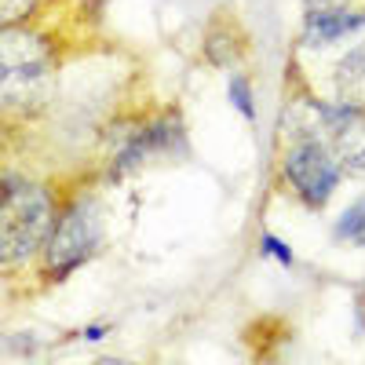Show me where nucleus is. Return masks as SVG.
<instances>
[{"mask_svg":"<svg viewBox=\"0 0 365 365\" xmlns=\"http://www.w3.org/2000/svg\"><path fill=\"white\" fill-rule=\"evenodd\" d=\"M259 252L270 256V259H278L282 267H292V249L285 245L278 234H259Z\"/></svg>","mask_w":365,"mask_h":365,"instance_id":"12","label":"nucleus"},{"mask_svg":"<svg viewBox=\"0 0 365 365\" xmlns=\"http://www.w3.org/2000/svg\"><path fill=\"white\" fill-rule=\"evenodd\" d=\"M311 113V125L299 132H318L332 143L336 158L344 161L347 175H365V110L344 106V103H325V99H307L303 103Z\"/></svg>","mask_w":365,"mask_h":365,"instance_id":"6","label":"nucleus"},{"mask_svg":"<svg viewBox=\"0 0 365 365\" xmlns=\"http://www.w3.org/2000/svg\"><path fill=\"white\" fill-rule=\"evenodd\" d=\"M182 143V120L175 110L117 117L103 132V175L125 179L150 158H165Z\"/></svg>","mask_w":365,"mask_h":365,"instance_id":"4","label":"nucleus"},{"mask_svg":"<svg viewBox=\"0 0 365 365\" xmlns=\"http://www.w3.org/2000/svg\"><path fill=\"white\" fill-rule=\"evenodd\" d=\"M66 194L41 179L4 175V205H0V267L4 274H19L22 267L37 263L55 220L63 212Z\"/></svg>","mask_w":365,"mask_h":365,"instance_id":"1","label":"nucleus"},{"mask_svg":"<svg viewBox=\"0 0 365 365\" xmlns=\"http://www.w3.org/2000/svg\"><path fill=\"white\" fill-rule=\"evenodd\" d=\"M103 245V220H99V201L88 190H73L63 201V212L55 220V230L37 259V278L44 285L66 282L73 270H81Z\"/></svg>","mask_w":365,"mask_h":365,"instance_id":"3","label":"nucleus"},{"mask_svg":"<svg viewBox=\"0 0 365 365\" xmlns=\"http://www.w3.org/2000/svg\"><path fill=\"white\" fill-rule=\"evenodd\" d=\"M336 241H347V245H358V249H365V197H358V201H351L347 208H344V216L336 220Z\"/></svg>","mask_w":365,"mask_h":365,"instance_id":"10","label":"nucleus"},{"mask_svg":"<svg viewBox=\"0 0 365 365\" xmlns=\"http://www.w3.org/2000/svg\"><path fill=\"white\" fill-rule=\"evenodd\" d=\"M55 48L44 34L19 22L4 26V44H0V103L4 117L11 120H34L55 91Z\"/></svg>","mask_w":365,"mask_h":365,"instance_id":"2","label":"nucleus"},{"mask_svg":"<svg viewBox=\"0 0 365 365\" xmlns=\"http://www.w3.org/2000/svg\"><path fill=\"white\" fill-rule=\"evenodd\" d=\"M332 99L365 110V41H358L332 70Z\"/></svg>","mask_w":365,"mask_h":365,"instance_id":"8","label":"nucleus"},{"mask_svg":"<svg viewBox=\"0 0 365 365\" xmlns=\"http://www.w3.org/2000/svg\"><path fill=\"white\" fill-rule=\"evenodd\" d=\"M347 168L332 143L318 132H292L278 158V182L311 212H322L340 190Z\"/></svg>","mask_w":365,"mask_h":365,"instance_id":"5","label":"nucleus"},{"mask_svg":"<svg viewBox=\"0 0 365 365\" xmlns=\"http://www.w3.org/2000/svg\"><path fill=\"white\" fill-rule=\"evenodd\" d=\"M106 332H110V325H88V329H84V340L96 344V340H103V336H106Z\"/></svg>","mask_w":365,"mask_h":365,"instance_id":"14","label":"nucleus"},{"mask_svg":"<svg viewBox=\"0 0 365 365\" xmlns=\"http://www.w3.org/2000/svg\"><path fill=\"white\" fill-rule=\"evenodd\" d=\"M303 11H329V8H347L354 0H299Z\"/></svg>","mask_w":365,"mask_h":365,"instance_id":"13","label":"nucleus"},{"mask_svg":"<svg viewBox=\"0 0 365 365\" xmlns=\"http://www.w3.org/2000/svg\"><path fill=\"white\" fill-rule=\"evenodd\" d=\"M241 55H245V37L234 34V26H212L205 34V58L220 70H237Z\"/></svg>","mask_w":365,"mask_h":365,"instance_id":"9","label":"nucleus"},{"mask_svg":"<svg viewBox=\"0 0 365 365\" xmlns=\"http://www.w3.org/2000/svg\"><path fill=\"white\" fill-rule=\"evenodd\" d=\"M227 96H230V106L245 117V120H256V91H252V81L249 73L241 70H230V81H227Z\"/></svg>","mask_w":365,"mask_h":365,"instance_id":"11","label":"nucleus"},{"mask_svg":"<svg viewBox=\"0 0 365 365\" xmlns=\"http://www.w3.org/2000/svg\"><path fill=\"white\" fill-rule=\"evenodd\" d=\"M365 34V8H329V11H303L299 44L303 48H329L347 37Z\"/></svg>","mask_w":365,"mask_h":365,"instance_id":"7","label":"nucleus"}]
</instances>
